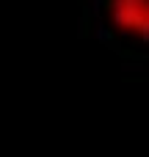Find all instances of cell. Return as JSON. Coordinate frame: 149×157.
<instances>
[{"label":"cell","instance_id":"cell-1","mask_svg":"<svg viewBox=\"0 0 149 157\" xmlns=\"http://www.w3.org/2000/svg\"><path fill=\"white\" fill-rule=\"evenodd\" d=\"M105 25L113 36L147 44L149 39V0H105L102 3Z\"/></svg>","mask_w":149,"mask_h":157}]
</instances>
